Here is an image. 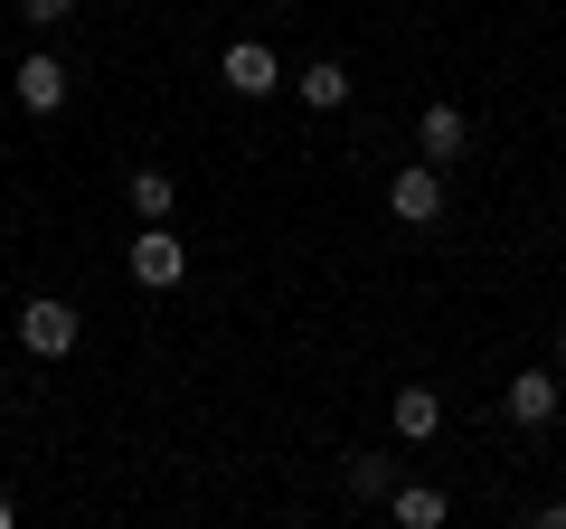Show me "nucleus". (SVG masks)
<instances>
[{"label": "nucleus", "instance_id": "obj_1", "mask_svg": "<svg viewBox=\"0 0 566 529\" xmlns=\"http://www.w3.org/2000/svg\"><path fill=\"white\" fill-rule=\"evenodd\" d=\"M76 331H85V312L57 303V293L20 303V350H29V360H66V350H76Z\"/></svg>", "mask_w": 566, "mask_h": 529}, {"label": "nucleus", "instance_id": "obj_2", "mask_svg": "<svg viewBox=\"0 0 566 529\" xmlns=\"http://www.w3.org/2000/svg\"><path fill=\"white\" fill-rule=\"evenodd\" d=\"M218 85H227V95H245V104H264V95H283V58L264 39H237L218 58Z\"/></svg>", "mask_w": 566, "mask_h": 529}, {"label": "nucleus", "instance_id": "obj_3", "mask_svg": "<svg viewBox=\"0 0 566 529\" xmlns=\"http://www.w3.org/2000/svg\"><path fill=\"white\" fill-rule=\"evenodd\" d=\"M387 208H397L406 227H434L444 218V162H406L397 180H387Z\"/></svg>", "mask_w": 566, "mask_h": 529}, {"label": "nucleus", "instance_id": "obj_4", "mask_svg": "<svg viewBox=\"0 0 566 529\" xmlns=\"http://www.w3.org/2000/svg\"><path fill=\"white\" fill-rule=\"evenodd\" d=\"M180 274H189V246L170 237V227H142V237H133V284L142 293H170Z\"/></svg>", "mask_w": 566, "mask_h": 529}, {"label": "nucleus", "instance_id": "obj_5", "mask_svg": "<svg viewBox=\"0 0 566 529\" xmlns=\"http://www.w3.org/2000/svg\"><path fill=\"white\" fill-rule=\"evenodd\" d=\"M416 152H424V162H463V152H472V114H463V104H424V114H416Z\"/></svg>", "mask_w": 566, "mask_h": 529}, {"label": "nucleus", "instance_id": "obj_6", "mask_svg": "<svg viewBox=\"0 0 566 529\" xmlns=\"http://www.w3.org/2000/svg\"><path fill=\"white\" fill-rule=\"evenodd\" d=\"M10 95H20V114H57V104H66V66L48 58V48H29L20 76H10Z\"/></svg>", "mask_w": 566, "mask_h": 529}, {"label": "nucleus", "instance_id": "obj_7", "mask_svg": "<svg viewBox=\"0 0 566 529\" xmlns=\"http://www.w3.org/2000/svg\"><path fill=\"white\" fill-rule=\"evenodd\" d=\"M557 397H566L557 369H520V378H510V426H547V416H557Z\"/></svg>", "mask_w": 566, "mask_h": 529}, {"label": "nucleus", "instance_id": "obj_8", "mask_svg": "<svg viewBox=\"0 0 566 529\" xmlns=\"http://www.w3.org/2000/svg\"><path fill=\"white\" fill-rule=\"evenodd\" d=\"M387 426H397L406 445H424V435L444 426V387H397V397H387Z\"/></svg>", "mask_w": 566, "mask_h": 529}, {"label": "nucleus", "instance_id": "obj_9", "mask_svg": "<svg viewBox=\"0 0 566 529\" xmlns=\"http://www.w3.org/2000/svg\"><path fill=\"white\" fill-rule=\"evenodd\" d=\"M123 199H133V218H142V227H170V208H180V189H170V170L133 162V180H123Z\"/></svg>", "mask_w": 566, "mask_h": 529}, {"label": "nucleus", "instance_id": "obj_10", "mask_svg": "<svg viewBox=\"0 0 566 529\" xmlns=\"http://www.w3.org/2000/svg\"><path fill=\"white\" fill-rule=\"evenodd\" d=\"M293 95H303L312 114H340V104H349V66L340 58H312L303 76H293Z\"/></svg>", "mask_w": 566, "mask_h": 529}, {"label": "nucleus", "instance_id": "obj_11", "mask_svg": "<svg viewBox=\"0 0 566 529\" xmlns=\"http://www.w3.org/2000/svg\"><path fill=\"white\" fill-rule=\"evenodd\" d=\"M387 510H397V529H444V491H434V483H397V491H387Z\"/></svg>", "mask_w": 566, "mask_h": 529}, {"label": "nucleus", "instance_id": "obj_12", "mask_svg": "<svg viewBox=\"0 0 566 529\" xmlns=\"http://www.w3.org/2000/svg\"><path fill=\"white\" fill-rule=\"evenodd\" d=\"M397 491V464L387 454H349V501H387Z\"/></svg>", "mask_w": 566, "mask_h": 529}, {"label": "nucleus", "instance_id": "obj_13", "mask_svg": "<svg viewBox=\"0 0 566 529\" xmlns=\"http://www.w3.org/2000/svg\"><path fill=\"white\" fill-rule=\"evenodd\" d=\"M20 20H29V29H39V39H57V29H66V20H76V0H20Z\"/></svg>", "mask_w": 566, "mask_h": 529}, {"label": "nucleus", "instance_id": "obj_14", "mask_svg": "<svg viewBox=\"0 0 566 529\" xmlns=\"http://www.w3.org/2000/svg\"><path fill=\"white\" fill-rule=\"evenodd\" d=\"M557 378H566V331H557Z\"/></svg>", "mask_w": 566, "mask_h": 529}, {"label": "nucleus", "instance_id": "obj_15", "mask_svg": "<svg viewBox=\"0 0 566 529\" xmlns=\"http://www.w3.org/2000/svg\"><path fill=\"white\" fill-rule=\"evenodd\" d=\"M10 520H20V510H10V501H0V529H10Z\"/></svg>", "mask_w": 566, "mask_h": 529}]
</instances>
